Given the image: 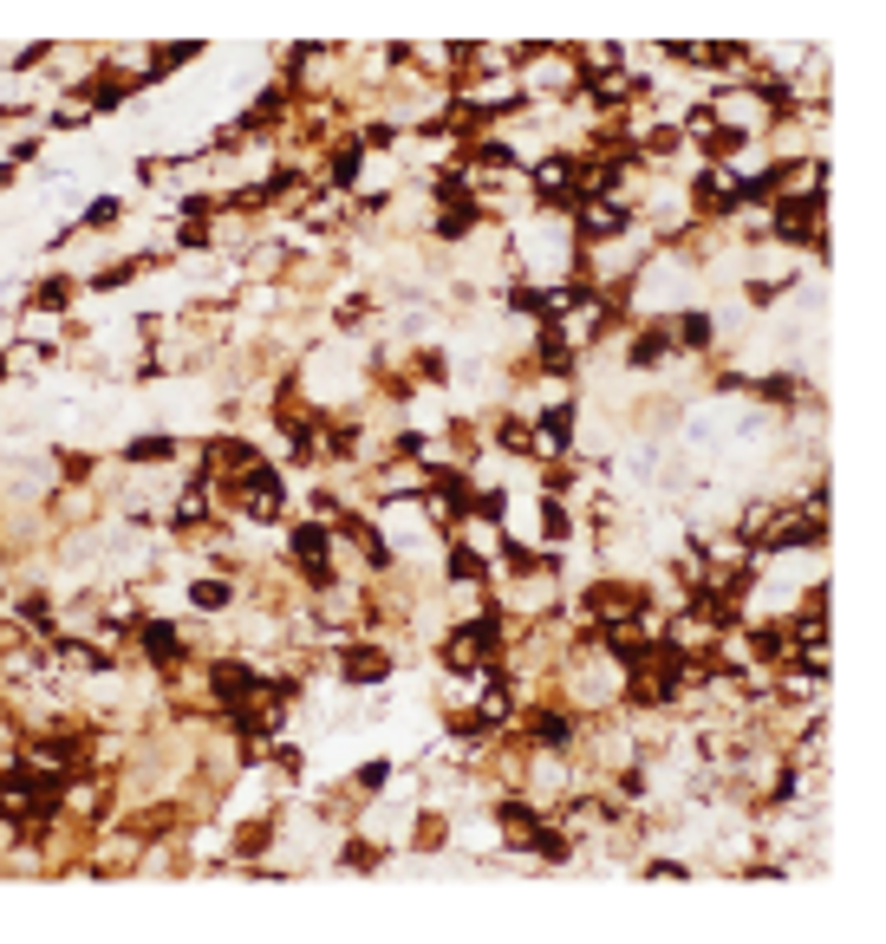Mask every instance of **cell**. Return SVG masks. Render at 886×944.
Instances as JSON below:
<instances>
[{
	"mask_svg": "<svg viewBox=\"0 0 886 944\" xmlns=\"http://www.w3.org/2000/svg\"><path fill=\"white\" fill-rule=\"evenodd\" d=\"M131 456H138V463H150V456H170V436H138V443H131Z\"/></svg>",
	"mask_w": 886,
	"mask_h": 944,
	"instance_id": "obj_7",
	"label": "cell"
},
{
	"mask_svg": "<svg viewBox=\"0 0 886 944\" xmlns=\"http://www.w3.org/2000/svg\"><path fill=\"white\" fill-rule=\"evenodd\" d=\"M228 599V580H196V606H222Z\"/></svg>",
	"mask_w": 886,
	"mask_h": 944,
	"instance_id": "obj_9",
	"label": "cell"
},
{
	"mask_svg": "<svg viewBox=\"0 0 886 944\" xmlns=\"http://www.w3.org/2000/svg\"><path fill=\"white\" fill-rule=\"evenodd\" d=\"M814 216H821V196L782 203V209H776V235H814Z\"/></svg>",
	"mask_w": 886,
	"mask_h": 944,
	"instance_id": "obj_1",
	"label": "cell"
},
{
	"mask_svg": "<svg viewBox=\"0 0 886 944\" xmlns=\"http://www.w3.org/2000/svg\"><path fill=\"white\" fill-rule=\"evenodd\" d=\"M541 742H548V749H561V742H568V724H561V717H541Z\"/></svg>",
	"mask_w": 886,
	"mask_h": 944,
	"instance_id": "obj_11",
	"label": "cell"
},
{
	"mask_svg": "<svg viewBox=\"0 0 886 944\" xmlns=\"http://www.w3.org/2000/svg\"><path fill=\"white\" fill-rule=\"evenodd\" d=\"M450 574H456V580H483V561H476V554H456Z\"/></svg>",
	"mask_w": 886,
	"mask_h": 944,
	"instance_id": "obj_12",
	"label": "cell"
},
{
	"mask_svg": "<svg viewBox=\"0 0 886 944\" xmlns=\"http://www.w3.org/2000/svg\"><path fill=\"white\" fill-rule=\"evenodd\" d=\"M346 671H353V677H378V671H385V658H378V652H353Z\"/></svg>",
	"mask_w": 886,
	"mask_h": 944,
	"instance_id": "obj_8",
	"label": "cell"
},
{
	"mask_svg": "<svg viewBox=\"0 0 886 944\" xmlns=\"http://www.w3.org/2000/svg\"><path fill=\"white\" fill-rule=\"evenodd\" d=\"M541 189H548V196H561V189H568V156H554V163L541 170Z\"/></svg>",
	"mask_w": 886,
	"mask_h": 944,
	"instance_id": "obj_5",
	"label": "cell"
},
{
	"mask_svg": "<svg viewBox=\"0 0 886 944\" xmlns=\"http://www.w3.org/2000/svg\"><path fill=\"white\" fill-rule=\"evenodd\" d=\"M541 436H548V443H568V411H548V417H541Z\"/></svg>",
	"mask_w": 886,
	"mask_h": 944,
	"instance_id": "obj_10",
	"label": "cell"
},
{
	"mask_svg": "<svg viewBox=\"0 0 886 944\" xmlns=\"http://www.w3.org/2000/svg\"><path fill=\"white\" fill-rule=\"evenodd\" d=\"M150 652H156V658H176V626H150Z\"/></svg>",
	"mask_w": 886,
	"mask_h": 944,
	"instance_id": "obj_6",
	"label": "cell"
},
{
	"mask_svg": "<svg viewBox=\"0 0 886 944\" xmlns=\"http://www.w3.org/2000/svg\"><path fill=\"white\" fill-rule=\"evenodd\" d=\"M678 339H684V346H704V339H711V319H704V313H684V319H678Z\"/></svg>",
	"mask_w": 886,
	"mask_h": 944,
	"instance_id": "obj_4",
	"label": "cell"
},
{
	"mask_svg": "<svg viewBox=\"0 0 886 944\" xmlns=\"http://www.w3.org/2000/svg\"><path fill=\"white\" fill-rule=\"evenodd\" d=\"M216 684H222V697H248V684H255V677H248L241 664H222V671H216Z\"/></svg>",
	"mask_w": 886,
	"mask_h": 944,
	"instance_id": "obj_3",
	"label": "cell"
},
{
	"mask_svg": "<svg viewBox=\"0 0 886 944\" xmlns=\"http://www.w3.org/2000/svg\"><path fill=\"white\" fill-rule=\"evenodd\" d=\"M294 554L313 567V580H326V534H320V528H300V534H294Z\"/></svg>",
	"mask_w": 886,
	"mask_h": 944,
	"instance_id": "obj_2",
	"label": "cell"
}]
</instances>
